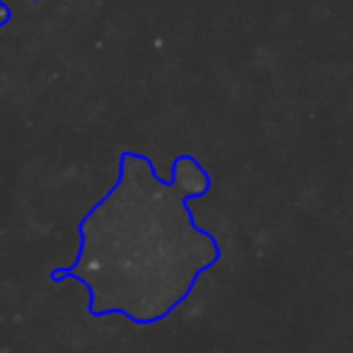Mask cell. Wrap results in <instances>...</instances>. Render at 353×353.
<instances>
[{
    "mask_svg": "<svg viewBox=\"0 0 353 353\" xmlns=\"http://www.w3.org/2000/svg\"><path fill=\"white\" fill-rule=\"evenodd\" d=\"M170 187L182 199L192 201V199L206 196V192L211 189V176H208V172L201 167V162L184 155V157H176L174 165H172Z\"/></svg>",
    "mask_w": 353,
    "mask_h": 353,
    "instance_id": "cell-1",
    "label": "cell"
},
{
    "mask_svg": "<svg viewBox=\"0 0 353 353\" xmlns=\"http://www.w3.org/2000/svg\"><path fill=\"white\" fill-rule=\"evenodd\" d=\"M8 20H10V8H8L3 0H0V27L6 25Z\"/></svg>",
    "mask_w": 353,
    "mask_h": 353,
    "instance_id": "cell-2",
    "label": "cell"
}]
</instances>
